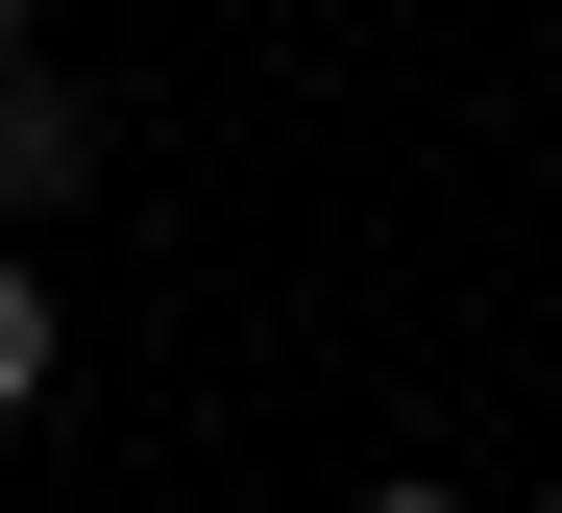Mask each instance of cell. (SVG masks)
Segmentation results:
<instances>
[{
  "label": "cell",
  "instance_id": "6da1fadb",
  "mask_svg": "<svg viewBox=\"0 0 562 513\" xmlns=\"http://www.w3.org/2000/svg\"><path fill=\"white\" fill-rule=\"evenodd\" d=\"M74 196H99V98L25 49V74H0V221H74Z\"/></svg>",
  "mask_w": 562,
  "mask_h": 513
},
{
  "label": "cell",
  "instance_id": "7a4b0ae2",
  "mask_svg": "<svg viewBox=\"0 0 562 513\" xmlns=\"http://www.w3.org/2000/svg\"><path fill=\"white\" fill-rule=\"evenodd\" d=\"M49 343H74V319H49V269L0 245V416H25V391H49Z\"/></svg>",
  "mask_w": 562,
  "mask_h": 513
},
{
  "label": "cell",
  "instance_id": "3957f363",
  "mask_svg": "<svg viewBox=\"0 0 562 513\" xmlns=\"http://www.w3.org/2000/svg\"><path fill=\"white\" fill-rule=\"evenodd\" d=\"M25 49H49V0H0V74H25Z\"/></svg>",
  "mask_w": 562,
  "mask_h": 513
},
{
  "label": "cell",
  "instance_id": "277c9868",
  "mask_svg": "<svg viewBox=\"0 0 562 513\" xmlns=\"http://www.w3.org/2000/svg\"><path fill=\"white\" fill-rule=\"evenodd\" d=\"M367 513H464V489H367Z\"/></svg>",
  "mask_w": 562,
  "mask_h": 513
},
{
  "label": "cell",
  "instance_id": "5b68a950",
  "mask_svg": "<svg viewBox=\"0 0 562 513\" xmlns=\"http://www.w3.org/2000/svg\"><path fill=\"white\" fill-rule=\"evenodd\" d=\"M538 513H562V489H538Z\"/></svg>",
  "mask_w": 562,
  "mask_h": 513
}]
</instances>
